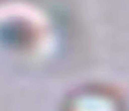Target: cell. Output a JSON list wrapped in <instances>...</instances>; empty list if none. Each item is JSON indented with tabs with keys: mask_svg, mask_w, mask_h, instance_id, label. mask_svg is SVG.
<instances>
[{
	"mask_svg": "<svg viewBox=\"0 0 129 111\" xmlns=\"http://www.w3.org/2000/svg\"><path fill=\"white\" fill-rule=\"evenodd\" d=\"M60 111H126L121 93L106 83L76 86L62 99Z\"/></svg>",
	"mask_w": 129,
	"mask_h": 111,
	"instance_id": "obj_1",
	"label": "cell"
}]
</instances>
